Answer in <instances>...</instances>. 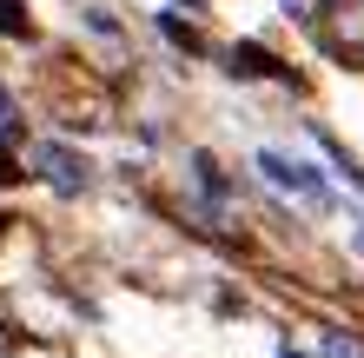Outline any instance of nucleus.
Returning <instances> with one entry per match:
<instances>
[{"mask_svg":"<svg viewBox=\"0 0 364 358\" xmlns=\"http://www.w3.org/2000/svg\"><path fill=\"white\" fill-rule=\"evenodd\" d=\"M0 179H14V159H7V153H0Z\"/></svg>","mask_w":364,"mask_h":358,"instance_id":"3","label":"nucleus"},{"mask_svg":"<svg viewBox=\"0 0 364 358\" xmlns=\"http://www.w3.org/2000/svg\"><path fill=\"white\" fill-rule=\"evenodd\" d=\"M259 166H265V173H272L278 186H298V193H305V199H318V179L305 173V166H291L285 153H259Z\"/></svg>","mask_w":364,"mask_h":358,"instance_id":"1","label":"nucleus"},{"mask_svg":"<svg viewBox=\"0 0 364 358\" xmlns=\"http://www.w3.org/2000/svg\"><path fill=\"white\" fill-rule=\"evenodd\" d=\"M0 33H27V7L20 0H0Z\"/></svg>","mask_w":364,"mask_h":358,"instance_id":"2","label":"nucleus"},{"mask_svg":"<svg viewBox=\"0 0 364 358\" xmlns=\"http://www.w3.org/2000/svg\"><path fill=\"white\" fill-rule=\"evenodd\" d=\"M285 7H291V14H305V7H311V0H285Z\"/></svg>","mask_w":364,"mask_h":358,"instance_id":"4","label":"nucleus"}]
</instances>
